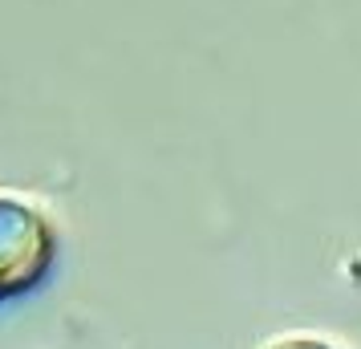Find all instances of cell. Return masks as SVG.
Listing matches in <instances>:
<instances>
[{"mask_svg": "<svg viewBox=\"0 0 361 349\" xmlns=\"http://www.w3.org/2000/svg\"><path fill=\"white\" fill-rule=\"evenodd\" d=\"M57 260V228L29 195L0 187V305L29 293Z\"/></svg>", "mask_w": 361, "mask_h": 349, "instance_id": "1", "label": "cell"}, {"mask_svg": "<svg viewBox=\"0 0 361 349\" xmlns=\"http://www.w3.org/2000/svg\"><path fill=\"white\" fill-rule=\"evenodd\" d=\"M264 349H333L325 337H309V333H293V337H276Z\"/></svg>", "mask_w": 361, "mask_h": 349, "instance_id": "2", "label": "cell"}]
</instances>
